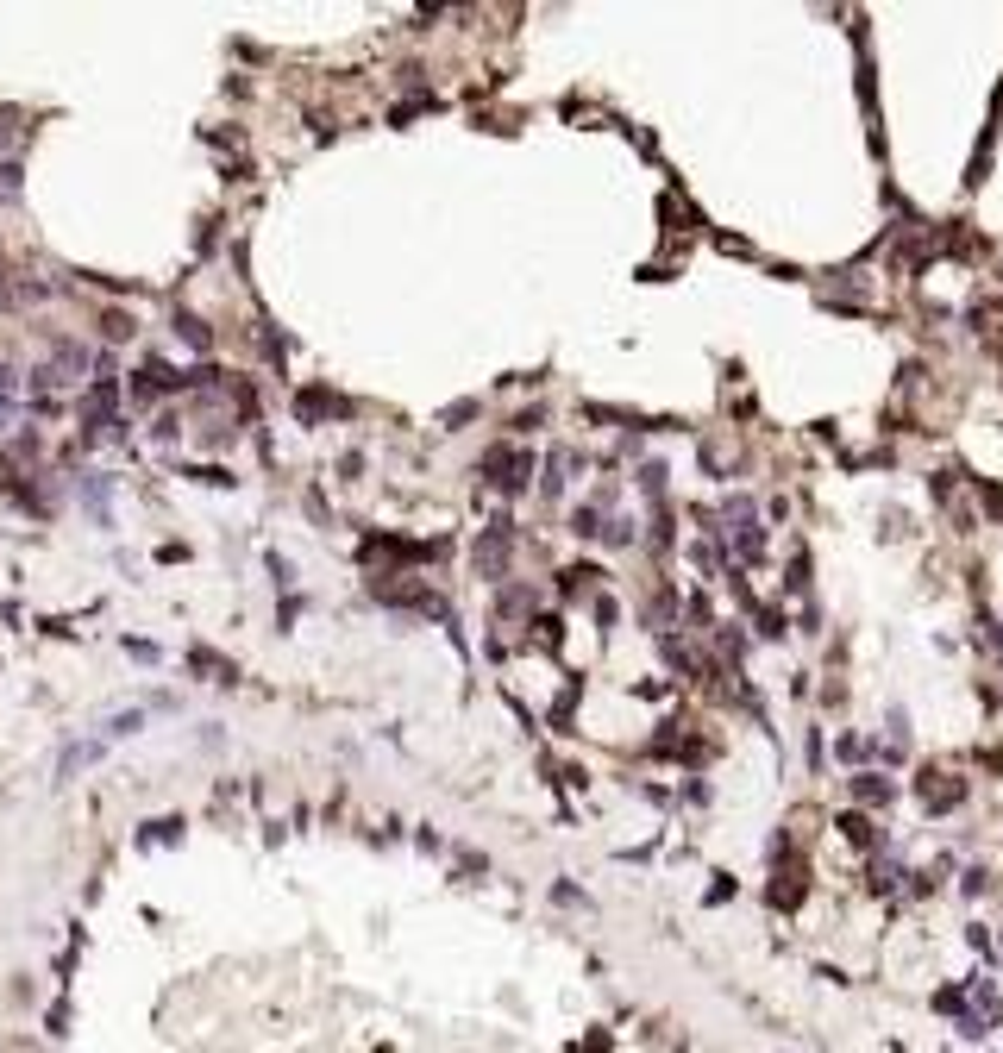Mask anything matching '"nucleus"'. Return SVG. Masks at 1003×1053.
<instances>
[{
    "label": "nucleus",
    "mask_w": 1003,
    "mask_h": 1053,
    "mask_svg": "<svg viewBox=\"0 0 1003 1053\" xmlns=\"http://www.w3.org/2000/svg\"><path fill=\"white\" fill-rule=\"evenodd\" d=\"M176 383H182V377H176V370H170V364H157V358H145V364H138V377H132V395H138V402H151V395H163V389H176Z\"/></svg>",
    "instance_id": "1"
},
{
    "label": "nucleus",
    "mask_w": 1003,
    "mask_h": 1053,
    "mask_svg": "<svg viewBox=\"0 0 1003 1053\" xmlns=\"http://www.w3.org/2000/svg\"><path fill=\"white\" fill-rule=\"evenodd\" d=\"M44 364H51V370H57L63 383H76L82 370H88V351H82L76 339H51V358H44Z\"/></svg>",
    "instance_id": "2"
},
{
    "label": "nucleus",
    "mask_w": 1003,
    "mask_h": 1053,
    "mask_svg": "<svg viewBox=\"0 0 1003 1053\" xmlns=\"http://www.w3.org/2000/svg\"><path fill=\"white\" fill-rule=\"evenodd\" d=\"M51 295V283H13V276H0V308L19 314V308H38V301Z\"/></svg>",
    "instance_id": "3"
},
{
    "label": "nucleus",
    "mask_w": 1003,
    "mask_h": 1053,
    "mask_svg": "<svg viewBox=\"0 0 1003 1053\" xmlns=\"http://www.w3.org/2000/svg\"><path fill=\"white\" fill-rule=\"evenodd\" d=\"M132 333H138V326H132L126 308H107V314H101V339H107V345H126Z\"/></svg>",
    "instance_id": "4"
},
{
    "label": "nucleus",
    "mask_w": 1003,
    "mask_h": 1053,
    "mask_svg": "<svg viewBox=\"0 0 1003 1053\" xmlns=\"http://www.w3.org/2000/svg\"><path fill=\"white\" fill-rule=\"evenodd\" d=\"M26 182H19V163H0V207H19Z\"/></svg>",
    "instance_id": "5"
},
{
    "label": "nucleus",
    "mask_w": 1003,
    "mask_h": 1053,
    "mask_svg": "<svg viewBox=\"0 0 1003 1053\" xmlns=\"http://www.w3.org/2000/svg\"><path fill=\"white\" fill-rule=\"evenodd\" d=\"M176 333L189 339V345H201V351H207V326H201L195 314H176Z\"/></svg>",
    "instance_id": "6"
},
{
    "label": "nucleus",
    "mask_w": 1003,
    "mask_h": 1053,
    "mask_svg": "<svg viewBox=\"0 0 1003 1053\" xmlns=\"http://www.w3.org/2000/svg\"><path fill=\"white\" fill-rule=\"evenodd\" d=\"M19 389H26V383H19V370L0 358V402H19Z\"/></svg>",
    "instance_id": "7"
},
{
    "label": "nucleus",
    "mask_w": 1003,
    "mask_h": 1053,
    "mask_svg": "<svg viewBox=\"0 0 1003 1053\" xmlns=\"http://www.w3.org/2000/svg\"><path fill=\"white\" fill-rule=\"evenodd\" d=\"M176 828H182V822H145V834H138V840H145V847H151V840H176Z\"/></svg>",
    "instance_id": "8"
},
{
    "label": "nucleus",
    "mask_w": 1003,
    "mask_h": 1053,
    "mask_svg": "<svg viewBox=\"0 0 1003 1053\" xmlns=\"http://www.w3.org/2000/svg\"><path fill=\"white\" fill-rule=\"evenodd\" d=\"M0 489H19V464H13V452H0Z\"/></svg>",
    "instance_id": "9"
},
{
    "label": "nucleus",
    "mask_w": 1003,
    "mask_h": 1053,
    "mask_svg": "<svg viewBox=\"0 0 1003 1053\" xmlns=\"http://www.w3.org/2000/svg\"><path fill=\"white\" fill-rule=\"evenodd\" d=\"M13 427H19V408H13V402H0V433H13Z\"/></svg>",
    "instance_id": "10"
}]
</instances>
